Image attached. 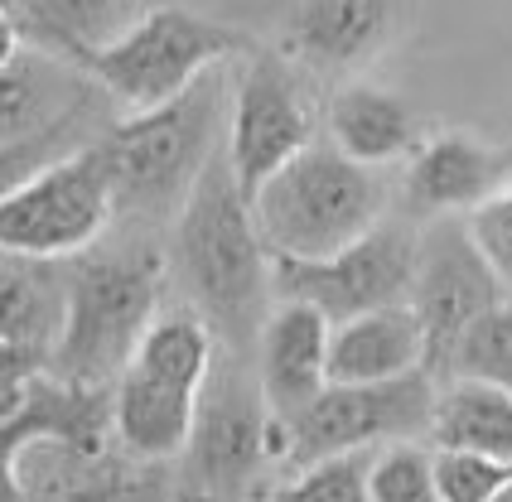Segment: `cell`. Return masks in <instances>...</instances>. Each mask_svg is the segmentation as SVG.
<instances>
[{"label":"cell","mask_w":512,"mask_h":502,"mask_svg":"<svg viewBox=\"0 0 512 502\" xmlns=\"http://www.w3.org/2000/svg\"><path fill=\"white\" fill-rule=\"evenodd\" d=\"M170 271L179 276L189 305L218 329L223 348H256L276 295V256L256 227V208L232 169L228 140L174 213Z\"/></svg>","instance_id":"1"},{"label":"cell","mask_w":512,"mask_h":502,"mask_svg":"<svg viewBox=\"0 0 512 502\" xmlns=\"http://www.w3.org/2000/svg\"><path fill=\"white\" fill-rule=\"evenodd\" d=\"M223 68H208L199 83H189L179 97L160 102V107L126 112L97 145L112 169L121 213L170 218L194 194L208 160L223 150L218 136L232 112V78Z\"/></svg>","instance_id":"2"},{"label":"cell","mask_w":512,"mask_h":502,"mask_svg":"<svg viewBox=\"0 0 512 502\" xmlns=\"http://www.w3.org/2000/svg\"><path fill=\"white\" fill-rule=\"evenodd\" d=\"M0 83H5L0 87L5 92V116H0L5 189L29 179L34 169L102 145L126 112L87 63L25 44V39H5Z\"/></svg>","instance_id":"3"},{"label":"cell","mask_w":512,"mask_h":502,"mask_svg":"<svg viewBox=\"0 0 512 502\" xmlns=\"http://www.w3.org/2000/svg\"><path fill=\"white\" fill-rule=\"evenodd\" d=\"M252 208L276 261H314L387 218V184L377 165L353 160L329 136H314L256 189Z\"/></svg>","instance_id":"4"},{"label":"cell","mask_w":512,"mask_h":502,"mask_svg":"<svg viewBox=\"0 0 512 502\" xmlns=\"http://www.w3.org/2000/svg\"><path fill=\"white\" fill-rule=\"evenodd\" d=\"M165 271L170 261L150 242L87 247L73 266L68 329L54 353V372L92 387H116L160 314Z\"/></svg>","instance_id":"5"},{"label":"cell","mask_w":512,"mask_h":502,"mask_svg":"<svg viewBox=\"0 0 512 502\" xmlns=\"http://www.w3.org/2000/svg\"><path fill=\"white\" fill-rule=\"evenodd\" d=\"M256 44L237 25L208 20L189 5H150L116 34L107 49L87 58V68L112 87L126 112H145L179 97L208 68L247 58Z\"/></svg>","instance_id":"6"},{"label":"cell","mask_w":512,"mask_h":502,"mask_svg":"<svg viewBox=\"0 0 512 502\" xmlns=\"http://www.w3.org/2000/svg\"><path fill=\"white\" fill-rule=\"evenodd\" d=\"M435 396H440V377L430 367L397 377V382H363V387L329 382L305 411L276 420L281 464L300 469L319 454H339V449L421 440L430 435V420H435Z\"/></svg>","instance_id":"7"},{"label":"cell","mask_w":512,"mask_h":502,"mask_svg":"<svg viewBox=\"0 0 512 502\" xmlns=\"http://www.w3.org/2000/svg\"><path fill=\"white\" fill-rule=\"evenodd\" d=\"M121 213L112 169L92 145L58 165L34 169L5 189L0 203V247L29 256H83Z\"/></svg>","instance_id":"8"},{"label":"cell","mask_w":512,"mask_h":502,"mask_svg":"<svg viewBox=\"0 0 512 502\" xmlns=\"http://www.w3.org/2000/svg\"><path fill=\"white\" fill-rule=\"evenodd\" d=\"M184 478L194 493L232 498L247 493L266 464H281L276 445V411L261 391V372H247L242 358H218L208 387L199 396L194 440L184 449Z\"/></svg>","instance_id":"9"},{"label":"cell","mask_w":512,"mask_h":502,"mask_svg":"<svg viewBox=\"0 0 512 502\" xmlns=\"http://www.w3.org/2000/svg\"><path fill=\"white\" fill-rule=\"evenodd\" d=\"M503 271L493 266L484 242L464 213L430 218L421 232V256H416V280H411V309L426 324L430 372L445 382L459 338L469 334L493 305H503Z\"/></svg>","instance_id":"10"},{"label":"cell","mask_w":512,"mask_h":502,"mask_svg":"<svg viewBox=\"0 0 512 502\" xmlns=\"http://www.w3.org/2000/svg\"><path fill=\"white\" fill-rule=\"evenodd\" d=\"M421 232L401 218H382L358 242L314 256V261H276V295L310 300L334 324L382 305H406L416 280Z\"/></svg>","instance_id":"11"},{"label":"cell","mask_w":512,"mask_h":502,"mask_svg":"<svg viewBox=\"0 0 512 502\" xmlns=\"http://www.w3.org/2000/svg\"><path fill=\"white\" fill-rule=\"evenodd\" d=\"M314 140V112L285 54L252 49L232 78L228 155L247 198Z\"/></svg>","instance_id":"12"},{"label":"cell","mask_w":512,"mask_h":502,"mask_svg":"<svg viewBox=\"0 0 512 502\" xmlns=\"http://www.w3.org/2000/svg\"><path fill=\"white\" fill-rule=\"evenodd\" d=\"M78 256H29L5 251L0 276V391H15L34 372L54 367L68 329Z\"/></svg>","instance_id":"13"},{"label":"cell","mask_w":512,"mask_h":502,"mask_svg":"<svg viewBox=\"0 0 512 502\" xmlns=\"http://www.w3.org/2000/svg\"><path fill=\"white\" fill-rule=\"evenodd\" d=\"M397 34V0H285L281 54L310 73H353Z\"/></svg>","instance_id":"14"},{"label":"cell","mask_w":512,"mask_h":502,"mask_svg":"<svg viewBox=\"0 0 512 502\" xmlns=\"http://www.w3.org/2000/svg\"><path fill=\"white\" fill-rule=\"evenodd\" d=\"M512 179L508 155L488 140L469 131H435L416 140V150L406 155V208L421 218H445V213H474Z\"/></svg>","instance_id":"15"},{"label":"cell","mask_w":512,"mask_h":502,"mask_svg":"<svg viewBox=\"0 0 512 502\" xmlns=\"http://www.w3.org/2000/svg\"><path fill=\"white\" fill-rule=\"evenodd\" d=\"M329 334H334V319L319 305L276 295L256 338V372L276 420L305 411L329 387Z\"/></svg>","instance_id":"16"},{"label":"cell","mask_w":512,"mask_h":502,"mask_svg":"<svg viewBox=\"0 0 512 502\" xmlns=\"http://www.w3.org/2000/svg\"><path fill=\"white\" fill-rule=\"evenodd\" d=\"M68 440L87 449L116 445V387L73 382L54 367L5 391V445L20 440Z\"/></svg>","instance_id":"17"},{"label":"cell","mask_w":512,"mask_h":502,"mask_svg":"<svg viewBox=\"0 0 512 502\" xmlns=\"http://www.w3.org/2000/svg\"><path fill=\"white\" fill-rule=\"evenodd\" d=\"M141 459L126 449H87L68 440H20L5 445V488L15 498H112V493H141L155 488L136 478Z\"/></svg>","instance_id":"18"},{"label":"cell","mask_w":512,"mask_h":502,"mask_svg":"<svg viewBox=\"0 0 512 502\" xmlns=\"http://www.w3.org/2000/svg\"><path fill=\"white\" fill-rule=\"evenodd\" d=\"M421 367H430V343L411 300L339 319L329 334V382H397Z\"/></svg>","instance_id":"19"},{"label":"cell","mask_w":512,"mask_h":502,"mask_svg":"<svg viewBox=\"0 0 512 502\" xmlns=\"http://www.w3.org/2000/svg\"><path fill=\"white\" fill-rule=\"evenodd\" d=\"M199 396L203 391L179 387L145 367H126L116 377V445L141 464L184 459L199 420Z\"/></svg>","instance_id":"20"},{"label":"cell","mask_w":512,"mask_h":502,"mask_svg":"<svg viewBox=\"0 0 512 502\" xmlns=\"http://www.w3.org/2000/svg\"><path fill=\"white\" fill-rule=\"evenodd\" d=\"M324 121H329V140L339 150H348L353 160H363V165L382 169L416 150V116H411V107L372 83H343L329 97Z\"/></svg>","instance_id":"21"},{"label":"cell","mask_w":512,"mask_h":502,"mask_svg":"<svg viewBox=\"0 0 512 502\" xmlns=\"http://www.w3.org/2000/svg\"><path fill=\"white\" fill-rule=\"evenodd\" d=\"M131 20L136 15L126 10V0H29L20 15L5 20V39H25V44L87 63Z\"/></svg>","instance_id":"22"},{"label":"cell","mask_w":512,"mask_h":502,"mask_svg":"<svg viewBox=\"0 0 512 502\" xmlns=\"http://www.w3.org/2000/svg\"><path fill=\"white\" fill-rule=\"evenodd\" d=\"M430 445L512 459V391L479 377H445L435 396Z\"/></svg>","instance_id":"23"},{"label":"cell","mask_w":512,"mask_h":502,"mask_svg":"<svg viewBox=\"0 0 512 502\" xmlns=\"http://www.w3.org/2000/svg\"><path fill=\"white\" fill-rule=\"evenodd\" d=\"M218 348H223V338L199 309H174V314H155L131 367H145V372L170 377L179 387L203 391L218 367Z\"/></svg>","instance_id":"24"},{"label":"cell","mask_w":512,"mask_h":502,"mask_svg":"<svg viewBox=\"0 0 512 502\" xmlns=\"http://www.w3.org/2000/svg\"><path fill=\"white\" fill-rule=\"evenodd\" d=\"M435 493V445L421 440H387L372 454L368 502H430Z\"/></svg>","instance_id":"25"},{"label":"cell","mask_w":512,"mask_h":502,"mask_svg":"<svg viewBox=\"0 0 512 502\" xmlns=\"http://www.w3.org/2000/svg\"><path fill=\"white\" fill-rule=\"evenodd\" d=\"M372 454H377V445L319 454L310 464H300L295 478H285L276 493H285V498H314V502H368Z\"/></svg>","instance_id":"26"},{"label":"cell","mask_w":512,"mask_h":502,"mask_svg":"<svg viewBox=\"0 0 512 502\" xmlns=\"http://www.w3.org/2000/svg\"><path fill=\"white\" fill-rule=\"evenodd\" d=\"M445 377H479V382L512 391V305H493L459 338Z\"/></svg>","instance_id":"27"},{"label":"cell","mask_w":512,"mask_h":502,"mask_svg":"<svg viewBox=\"0 0 512 502\" xmlns=\"http://www.w3.org/2000/svg\"><path fill=\"white\" fill-rule=\"evenodd\" d=\"M469 227H474V237H479L484 251L493 256V266L512 280V179L488 198L484 208L469 213Z\"/></svg>","instance_id":"28"}]
</instances>
